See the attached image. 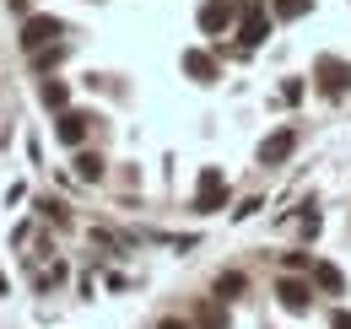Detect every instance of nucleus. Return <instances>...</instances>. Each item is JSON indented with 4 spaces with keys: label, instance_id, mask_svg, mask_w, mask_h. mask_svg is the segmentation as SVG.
<instances>
[{
    "label": "nucleus",
    "instance_id": "nucleus-1",
    "mask_svg": "<svg viewBox=\"0 0 351 329\" xmlns=\"http://www.w3.org/2000/svg\"><path fill=\"white\" fill-rule=\"evenodd\" d=\"M60 33H65V27H60L54 16H27V22H22V49L38 54V49H49V43H60Z\"/></svg>",
    "mask_w": 351,
    "mask_h": 329
},
{
    "label": "nucleus",
    "instance_id": "nucleus-2",
    "mask_svg": "<svg viewBox=\"0 0 351 329\" xmlns=\"http://www.w3.org/2000/svg\"><path fill=\"white\" fill-rule=\"evenodd\" d=\"M319 92H330V97H346L351 92V65L346 60H319Z\"/></svg>",
    "mask_w": 351,
    "mask_h": 329
},
{
    "label": "nucleus",
    "instance_id": "nucleus-3",
    "mask_svg": "<svg viewBox=\"0 0 351 329\" xmlns=\"http://www.w3.org/2000/svg\"><path fill=\"white\" fill-rule=\"evenodd\" d=\"M270 33V16H265L260 0H243V49H260Z\"/></svg>",
    "mask_w": 351,
    "mask_h": 329
},
{
    "label": "nucleus",
    "instance_id": "nucleus-4",
    "mask_svg": "<svg viewBox=\"0 0 351 329\" xmlns=\"http://www.w3.org/2000/svg\"><path fill=\"white\" fill-rule=\"evenodd\" d=\"M221 200H227V184H221L217 167H206V173H200V195H195V210H221Z\"/></svg>",
    "mask_w": 351,
    "mask_h": 329
},
{
    "label": "nucleus",
    "instance_id": "nucleus-5",
    "mask_svg": "<svg viewBox=\"0 0 351 329\" xmlns=\"http://www.w3.org/2000/svg\"><path fill=\"white\" fill-rule=\"evenodd\" d=\"M276 302H281L287 313H308V308H313V297H308L303 281H276Z\"/></svg>",
    "mask_w": 351,
    "mask_h": 329
},
{
    "label": "nucleus",
    "instance_id": "nucleus-6",
    "mask_svg": "<svg viewBox=\"0 0 351 329\" xmlns=\"http://www.w3.org/2000/svg\"><path fill=\"white\" fill-rule=\"evenodd\" d=\"M292 146H298V135H292V130H276V135H265L260 162H265V167H276L281 157H292Z\"/></svg>",
    "mask_w": 351,
    "mask_h": 329
},
{
    "label": "nucleus",
    "instance_id": "nucleus-7",
    "mask_svg": "<svg viewBox=\"0 0 351 329\" xmlns=\"http://www.w3.org/2000/svg\"><path fill=\"white\" fill-rule=\"evenodd\" d=\"M227 22H232V5H227V0H206V5H200V27H206V33H221Z\"/></svg>",
    "mask_w": 351,
    "mask_h": 329
},
{
    "label": "nucleus",
    "instance_id": "nucleus-8",
    "mask_svg": "<svg viewBox=\"0 0 351 329\" xmlns=\"http://www.w3.org/2000/svg\"><path fill=\"white\" fill-rule=\"evenodd\" d=\"M184 71H189L195 82H217V60H211L206 49H189V54H184Z\"/></svg>",
    "mask_w": 351,
    "mask_h": 329
},
{
    "label": "nucleus",
    "instance_id": "nucleus-9",
    "mask_svg": "<svg viewBox=\"0 0 351 329\" xmlns=\"http://www.w3.org/2000/svg\"><path fill=\"white\" fill-rule=\"evenodd\" d=\"M60 141L65 146H82L87 141V114H60Z\"/></svg>",
    "mask_w": 351,
    "mask_h": 329
},
{
    "label": "nucleus",
    "instance_id": "nucleus-10",
    "mask_svg": "<svg viewBox=\"0 0 351 329\" xmlns=\"http://www.w3.org/2000/svg\"><path fill=\"white\" fill-rule=\"evenodd\" d=\"M270 11H276L281 22H292V16H308V11H313V0H270Z\"/></svg>",
    "mask_w": 351,
    "mask_h": 329
},
{
    "label": "nucleus",
    "instance_id": "nucleus-11",
    "mask_svg": "<svg viewBox=\"0 0 351 329\" xmlns=\"http://www.w3.org/2000/svg\"><path fill=\"white\" fill-rule=\"evenodd\" d=\"M243 287H249V281L227 270V276H221V281H217V297H221V302H238V297H243Z\"/></svg>",
    "mask_w": 351,
    "mask_h": 329
},
{
    "label": "nucleus",
    "instance_id": "nucleus-12",
    "mask_svg": "<svg viewBox=\"0 0 351 329\" xmlns=\"http://www.w3.org/2000/svg\"><path fill=\"white\" fill-rule=\"evenodd\" d=\"M319 287H324L330 297H335V291H346V276H341L335 265H319Z\"/></svg>",
    "mask_w": 351,
    "mask_h": 329
},
{
    "label": "nucleus",
    "instance_id": "nucleus-13",
    "mask_svg": "<svg viewBox=\"0 0 351 329\" xmlns=\"http://www.w3.org/2000/svg\"><path fill=\"white\" fill-rule=\"evenodd\" d=\"M76 173H82V178H103V157H92V151H82V157H76Z\"/></svg>",
    "mask_w": 351,
    "mask_h": 329
},
{
    "label": "nucleus",
    "instance_id": "nucleus-14",
    "mask_svg": "<svg viewBox=\"0 0 351 329\" xmlns=\"http://www.w3.org/2000/svg\"><path fill=\"white\" fill-rule=\"evenodd\" d=\"M44 103H49V108H65V86L49 82V86H44Z\"/></svg>",
    "mask_w": 351,
    "mask_h": 329
},
{
    "label": "nucleus",
    "instance_id": "nucleus-15",
    "mask_svg": "<svg viewBox=\"0 0 351 329\" xmlns=\"http://www.w3.org/2000/svg\"><path fill=\"white\" fill-rule=\"evenodd\" d=\"M335 329H351V313H335Z\"/></svg>",
    "mask_w": 351,
    "mask_h": 329
},
{
    "label": "nucleus",
    "instance_id": "nucleus-16",
    "mask_svg": "<svg viewBox=\"0 0 351 329\" xmlns=\"http://www.w3.org/2000/svg\"><path fill=\"white\" fill-rule=\"evenodd\" d=\"M162 329H184V324H178V319H162Z\"/></svg>",
    "mask_w": 351,
    "mask_h": 329
}]
</instances>
